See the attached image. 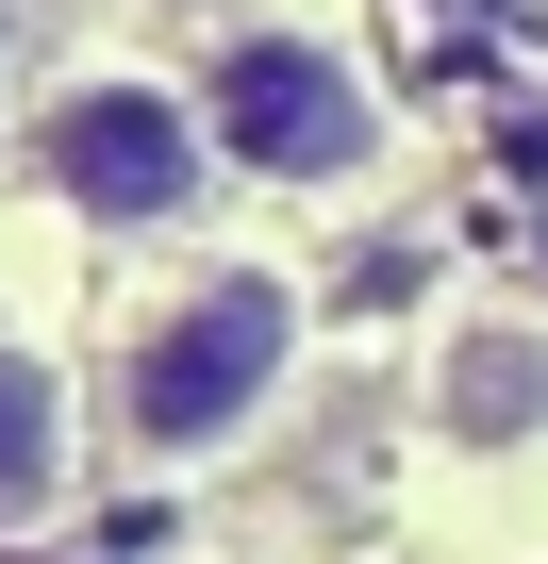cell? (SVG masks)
I'll list each match as a JSON object with an SVG mask.
<instances>
[{
	"instance_id": "7a4b0ae2",
	"label": "cell",
	"mask_w": 548,
	"mask_h": 564,
	"mask_svg": "<svg viewBox=\"0 0 548 564\" xmlns=\"http://www.w3.org/2000/svg\"><path fill=\"white\" fill-rule=\"evenodd\" d=\"M200 166H216L200 100H166V84H133V67H84V84H51V100H34V183H51L67 216H100V232L183 216V199H200Z\"/></svg>"
},
{
	"instance_id": "8992f818",
	"label": "cell",
	"mask_w": 548,
	"mask_h": 564,
	"mask_svg": "<svg viewBox=\"0 0 548 564\" xmlns=\"http://www.w3.org/2000/svg\"><path fill=\"white\" fill-rule=\"evenodd\" d=\"M0 51H18V18H0Z\"/></svg>"
},
{
	"instance_id": "3957f363",
	"label": "cell",
	"mask_w": 548,
	"mask_h": 564,
	"mask_svg": "<svg viewBox=\"0 0 548 564\" xmlns=\"http://www.w3.org/2000/svg\"><path fill=\"white\" fill-rule=\"evenodd\" d=\"M200 133H216L249 183H350V166L383 150V100H366V67L316 51V34H216Z\"/></svg>"
},
{
	"instance_id": "6da1fadb",
	"label": "cell",
	"mask_w": 548,
	"mask_h": 564,
	"mask_svg": "<svg viewBox=\"0 0 548 564\" xmlns=\"http://www.w3.org/2000/svg\"><path fill=\"white\" fill-rule=\"evenodd\" d=\"M283 366H300V282L216 265V282H183V300L133 316V349H117V432H133L150 465H200V448H233L266 399H283Z\"/></svg>"
},
{
	"instance_id": "277c9868",
	"label": "cell",
	"mask_w": 548,
	"mask_h": 564,
	"mask_svg": "<svg viewBox=\"0 0 548 564\" xmlns=\"http://www.w3.org/2000/svg\"><path fill=\"white\" fill-rule=\"evenodd\" d=\"M67 498V382L34 349H0V531H34Z\"/></svg>"
},
{
	"instance_id": "5b68a950",
	"label": "cell",
	"mask_w": 548,
	"mask_h": 564,
	"mask_svg": "<svg viewBox=\"0 0 548 564\" xmlns=\"http://www.w3.org/2000/svg\"><path fill=\"white\" fill-rule=\"evenodd\" d=\"M531 415H548V349H531V333H465V349H449V432L498 448V432H531Z\"/></svg>"
}]
</instances>
